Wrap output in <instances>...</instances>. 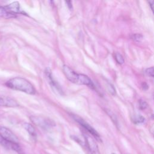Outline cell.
I'll use <instances>...</instances> for the list:
<instances>
[{
  "label": "cell",
  "mask_w": 154,
  "mask_h": 154,
  "mask_svg": "<svg viewBox=\"0 0 154 154\" xmlns=\"http://www.w3.org/2000/svg\"><path fill=\"white\" fill-rule=\"evenodd\" d=\"M0 144L7 149H13L16 152H18L19 153H21L22 152V150L18 143H11V142L7 141L5 139H4L1 135H0Z\"/></svg>",
  "instance_id": "ba28073f"
},
{
  "label": "cell",
  "mask_w": 154,
  "mask_h": 154,
  "mask_svg": "<svg viewBox=\"0 0 154 154\" xmlns=\"http://www.w3.org/2000/svg\"><path fill=\"white\" fill-rule=\"evenodd\" d=\"M0 17L6 19H9L15 18L16 17V15L7 11L4 8V7H0Z\"/></svg>",
  "instance_id": "8fae6325"
},
{
  "label": "cell",
  "mask_w": 154,
  "mask_h": 154,
  "mask_svg": "<svg viewBox=\"0 0 154 154\" xmlns=\"http://www.w3.org/2000/svg\"><path fill=\"white\" fill-rule=\"evenodd\" d=\"M131 38L135 41H140L143 39V36L141 34H134L131 36Z\"/></svg>",
  "instance_id": "2e32d148"
},
{
  "label": "cell",
  "mask_w": 154,
  "mask_h": 154,
  "mask_svg": "<svg viewBox=\"0 0 154 154\" xmlns=\"http://www.w3.org/2000/svg\"><path fill=\"white\" fill-rule=\"evenodd\" d=\"M133 122L135 124H140L145 122V119L141 115H137L133 119Z\"/></svg>",
  "instance_id": "4fadbf2b"
},
{
  "label": "cell",
  "mask_w": 154,
  "mask_h": 154,
  "mask_svg": "<svg viewBox=\"0 0 154 154\" xmlns=\"http://www.w3.org/2000/svg\"><path fill=\"white\" fill-rule=\"evenodd\" d=\"M108 89L112 94L115 95L116 94V89H115V87H113V86L112 84H108Z\"/></svg>",
  "instance_id": "ac0fdd59"
},
{
  "label": "cell",
  "mask_w": 154,
  "mask_h": 154,
  "mask_svg": "<svg viewBox=\"0 0 154 154\" xmlns=\"http://www.w3.org/2000/svg\"><path fill=\"white\" fill-rule=\"evenodd\" d=\"M84 138L91 154H100L94 140L89 135L84 134Z\"/></svg>",
  "instance_id": "52a82bcc"
},
{
  "label": "cell",
  "mask_w": 154,
  "mask_h": 154,
  "mask_svg": "<svg viewBox=\"0 0 154 154\" xmlns=\"http://www.w3.org/2000/svg\"><path fill=\"white\" fill-rule=\"evenodd\" d=\"M24 128L27 130V131L29 133V134L30 135H31L32 137H35L36 136V132L35 130V128H34V126L28 123H25L24 124Z\"/></svg>",
  "instance_id": "7c38bea8"
},
{
  "label": "cell",
  "mask_w": 154,
  "mask_h": 154,
  "mask_svg": "<svg viewBox=\"0 0 154 154\" xmlns=\"http://www.w3.org/2000/svg\"><path fill=\"white\" fill-rule=\"evenodd\" d=\"M19 104L14 99L9 96L0 95V107H16Z\"/></svg>",
  "instance_id": "8992f818"
},
{
  "label": "cell",
  "mask_w": 154,
  "mask_h": 154,
  "mask_svg": "<svg viewBox=\"0 0 154 154\" xmlns=\"http://www.w3.org/2000/svg\"><path fill=\"white\" fill-rule=\"evenodd\" d=\"M63 72L66 78L72 83L87 86L92 89L94 88V85L91 79L87 75L78 74L66 65L63 66Z\"/></svg>",
  "instance_id": "6da1fadb"
},
{
  "label": "cell",
  "mask_w": 154,
  "mask_h": 154,
  "mask_svg": "<svg viewBox=\"0 0 154 154\" xmlns=\"http://www.w3.org/2000/svg\"><path fill=\"white\" fill-rule=\"evenodd\" d=\"M45 74H46V78L48 79V81H49V83L50 84L51 87H53L55 89H56L59 92V93H62V90L60 87L54 81V78L53 77V75H52V73H51V71L50 69L47 68L45 70Z\"/></svg>",
  "instance_id": "9c48e42d"
},
{
  "label": "cell",
  "mask_w": 154,
  "mask_h": 154,
  "mask_svg": "<svg viewBox=\"0 0 154 154\" xmlns=\"http://www.w3.org/2000/svg\"><path fill=\"white\" fill-rule=\"evenodd\" d=\"M4 8L9 11V12L16 15L17 13H22V12L21 10V7H20V4L18 1H15L13 2L6 6L4 7Z\"/></svg>",
  "instance_id": "30bf717a"
},
{
  "label": "cell",
  "mask_w": 154,
  "mask_h": 154,
  "mask_svg": "<svg viewBox=\"0 0 154 154\" xmlns=\"http://www.w3.org/2000/svg\"><path fill=\"white\" fill-rule=\"evenodd\" d=\"M30 119L34 125L44 129H49L55 126L53 121L42 116H31Z\"/></svg>",
  "instance_id": "3957f363"
},
{
  "label": "cell",
  "mask_w": 154,
  "mask_h": 154,
  "mask_svg": "<svg viewBox=\"0 0 154 154\" xmlns=\"http://www.w3.org/2000/svg\"><path fill=\"white\" fill-rule=\"evenodd\" d=\"M115 59L117 62L118 63H119V65H122L124 63V59H123V56L119 54V53H116V55H115Z\"/></svg>",
  "instance_id": "5bb4252c"
},
{
  "label": "cell",
  "mask_w": 154,
  "mask_h": 154,
  "mask_svg": "<svg viewBox=\"0 0 154 154\" xmlns=\"http://www.w3.org/2000/svg\"><path fill=\"white\" fill-rule=\"evenodd\" d=\"M145 73L146 74V75L149 77H150L152 78L153 77V68L151 67L149 68H147L146 71H145Z\"/></svg>",
  "instance_id": "e0dca14e"
},
{
  "label": "cell",
  "mask_w": 154,
  "mask_h": 154,
  "mask_svg": "<svg viewBox=\"0 0 154 154\" xmlns=\"http://www.w3.org/2000/svg\"><path fill=\"white\" fill-rule=\"evenodd\" d=\"M6 85L10 89L29 94H34L36 93V89L34 86L30 81L21 77L11 78L6 82Z\"/></svg>",
  "instance_id": "7a4b0ae2"
},
{
  "label": "cell",
  "mask_w": 154,
  "mask_h": 154,
  "mask_svg": "<svg viewBox=\"0 0 154 154\" xmlns=\"http://www.w3.org/2000/svg\"><path fill=\"white\" fill-rule=\"evenodd\" d=\"M138 104H139V109L140 110H145L147 107V102L144 100H142V99L139 100Z\"/></svg>",
  "instance_id": "9a60e30c"
},
{
  "label": "cell",
  "mask_w": 154,
  "mask_h": 154,
  "mask_svg": "<svg viewBox=\"0 0 154 154\" xmlns=\"http://www.w3.org/2000/svg\"><path fill=\"white\" fill-rule=\"evenodd\" d=\"M0 135L7 141L18 143V137L13 133L12 131H10L7 128L4 126H0Z\"/></svg>",
  "instance_id": "5b68a950"
},
{
  "label": "cell",
  "mask_w": 154,
  "mask_h": 154,
  "mask_svg": "<svg viewBox=\"0 0 154 154\" xmlns=\"http://www.w3.org/2000/svg\"><path fill=\"white\" fill-rule=\"evenodd\" d=\"M72 117L74 119L78 122L84 129H85L89 133L92 134L97 140L100 141V138L99 134L97 133V132L88 123H87L84 120H83L82 118L79 117L77 115H72Z\"/></svg>",
  "instance_id": "277c9868"
},
{
  "label": "cell",
  "mask_w": 154,
  "mask_h": 154,
  "mask_svg": "<svg viewBox=\"0 0 154 154\" xmlns=\"http://www.w3.org/2000/svg\"><path fill=\"white\" fill-rule=\"evenodd\" d=\"M112 154H115V153H112Z\"/></svg>",
  "instance_id": "44dd1931"
},
{
  "label": "cell",
  "mask_w": 154,
  "mask_h": 154,
  "mask_svg": "<svg viewBox=\"0 0 154 154\" xmlns=\"http://www.w3.org/2000/svg\"><path fill=\"white\" fill-rule=\"evenodd\" d=\"M149 4L150 6L151 7V9L153 10V1H149Z\"/></svg>",
  "instance_id": "ffe728a7"
},
{
  "label": "cell",
  "mask_w": 154,
  "mask_h": 154,
  "mask_svg": "<svg viewBox=\"0 0 154 154\" xmlns=\"http://www.w3.org/2000/svg\"><path fill=\"white\" fill-rule=\"evenodd\" d=\"M66 3L67 4V6L68 7V8L71 10L72 9V4L71 1H66Z\"/></svg>",
  "instance_id": "d6986e66"
}]
</instances>
